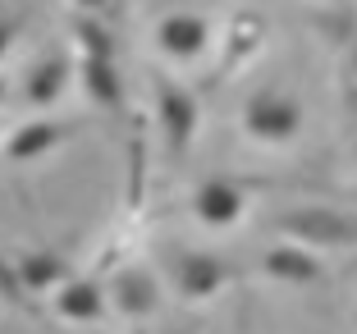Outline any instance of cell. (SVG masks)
<instances>
[{"label": "cell", "instance_id": "cell-1", "mask_svg": "<svg viewBox=\"0 0 357 334\" xmlns=\"http://www.w3.org/2000/svg\"><path fill=\"white\" fill-rule=\"evenodd\" d=\"M275 229L307 243V248H353L357 243V215L330 211V206H298V211H280L275 215Z\"/></svg>", "mask_w": 357, "mask_h": 334}, {"label": "cell", "instance_id": "cell-2", "mask_svg": "<svg viewBox=\"0 0 357 334\" xmlns=\"http://www.w3.org/2000/svg\"><path fill=\"white\" fill-rule=\"evenodd\" d=\"M243 128L257 137V142H289V137L303 133V105L294 96H284L280 87H266V92L248 96L243 105Z\"/></svg>", "mask_w": 357, "mask_h": 334}, {"label": "cell", "instance_id": "cell-3", "mask_svg": "<svg viewBox=\"0 0 357 334\" xmlns=\"http://www.w3.org/2000/svg\"><path fill=\"white\" fill-rule=\"evenodd\" d=\"M160 128H165V142L174 156H183L192 142V133H197V96L188 92V87H178V83H160Z\"/></svg>", "mask_w": 357, "mask_h": 334}, {"label": "cell", "instance_id": "cell-4", "mask_svg": "<svg viewBox=\"0 0 357 334\" xmlns=\"http://www.w3.org/2000/svg\"><path fill=\"white\" fill-rule=\"evenodd\" d=\"M156 42H160V51L174 55V60H192V55L206 51L211 28H206V19H202V14H192V10H174V14H165V19H160Z\"/></svg>", "mask_w": 357, "mask_h": 334}, {"label": "cell", "instance_id": "cell-5", "mask_svg": "<svg viewBox=\"0 0 357 334\" xmlns=\"http://www.w3.org/2000/svg\"><path fill=\"white\" fill-rule=\"evenodd\" d=\"M234 266L220 261L215 252H188V257H178V289L183 298H211V293H220L229 284Z\"/></svg>", "mask_w": 357, "mask_h": 334}, {"label": "cell", "instance_id": "cell-6", "mask_svg": "<svg viewBox=\"0 0 357 334\" xmlns=\"http://www.w3.org/2000/svg\"><path fill=\"white\" fill-rule=\"evenodd\" d=\"M192 211L202 215V225H215V229L234 225V220L243 215L238 183H229V179H206V183L197 188V197H192Z\"/></svg>", "mask_w": 357, "mask_h": 334}, {"label": "cell", "instance_id": "cell-7", "mask_svg": "<svg viewBox=\"0 0 357 334\" xmlns=\"http://www.w3.org/2000/svg\"><path fill=\"white\" fill-rule=\"evenodd\" d=\"M110 293H115V307H119L124 316H147V312H156V303H160L156 280H151L147 271H137V266H128V271H115V280H110Z\"/></svg>", "mask_w": 357, "mask_h": 334}, {"label": "cell", "instance_id": "cell-8", "mask_svg": "<svg viewBox=\"0 0 357 334\" xmlns=\"http://www.w3.org/2000/svg\"><path fill=\"white\" fill-rule=\"evenodd\" d=\"M78 78H83V92L92 96L96 105H110V110H115V105L124 101V78H119L115 60H96V55H83V69H78Z\"/></svg>", "mask_w": 357, "mask_h": 334}, {"label": "cell", "instance_id": "cell-9", "mask_svg": "<svg viewBox=\"0 0 357 334\" xmlns=\"http://www.w3.org/2000/svg\"><path fill=\"white\" fill-rule=\"evenodd\" d=\"M266 275L280 284H316L321 280V261L303 248H275L266 257Z\"/></svg>", "mask_w": 357, "mask_h": 334}, {"label": "cell", "instance_id": "cell-10", "mask_svg": "<svg viewBox=\"0 0 357 334\" xmlns=\"http://www.w3.org/2000/svg\"><path fill=\"white\" fill-rule=\"evenodd\" d=\"M55 142H60V124H46V119H37V124H19L10 133L5 156H10L14 165H23V160H37L42 151H51Z\"/></svg>", "mask_w": 357, "mask_h": 334}, {"label": "cell", "instance_id": "cell-11", "mask_svg": "<svg viewBox=\"0 0 357 334\" xmlns=\"http://www.w3.org/2000/svg\"><path fill=\"white\" fill-rule=\"evenodd\" d=\"M64 83H69V60H64V55H46V60L28 73V87H23V92H28L32 105H51L55 96L64 92Z\"/></svg>", "mask_w": 357, "mask_h": 334}, {"label": "cell", "instance_id": "cell-12", "mask_svg": "<svg viewBox=\"0 0 357 334\" xmlns=\"http://www.w3.org/2000/svg\"><path fill=\"white\" fill-rule=\"evenodd\" d=\"M55 312H60L64 321H96V316H101V289H96L92 280H69L60 289Z\"/></svg>", "mask_w": 357, "mask_h": 334}, {"label": "cell", "instance_id": "cell-13", "mask_svg": "<svg viewBox=\"0 0 357 334\" xmlns=\"http://www.w3.org/2000/svg\"><path fill=\"white\" fill-rule=\"evenodd\" d=\"M14 271H19V280L28 284L32 293H42V289H51V284H60L64 275V261L60 257H55V252H28V257H23L19 266H14Z\"/></svg>", "mask_w": 357, "mask_h": 334}, {"label": "cell", "instance_id": "cell-14", "mask_svg": "<svg viewBox=\"0 0 357 334\" xmlns=\"http://www.w3.org/2000/svg\"><path fill=\"white\" fill-rule=\"evenodd\" d=\"M74 42L83 55H96V60H115V32L105 28L101 19H74Z\"/></svg>", "mask_w": 357, "mask_h": 334}, {"label": "cell", "instance_id": "cell-15", "mask_svg": "<svg viewBox=\"0 0 357 334\" xmlns=\"http://www.w3.org/2000/svg\"><path fill=\"white\" fill-rule=\"evenodd\" d=\"M316 28L326 32L330 42H339V46H353V37H357V14H353V10H335V14H316Z\"/></svg>", "mask_w": 357, "mask_h": 334}, {"label": "cell", "instance_id": "cell-16", "mask_svg": "<svg viewBox=\"0 0 357 334\" xmlns=\"http://www.w3.org/2000/svg\"><path fill=\"white\" fill-rule=\"evenodd\" d=\"M257 42H261V23H257V14H238V23H234V55L252 51Z\"/></svg>", "mask_w": 357, "mask_h": 334}, {"label": "cell", "instance_id": "cell-17", "mask_svg": "<svg viewBox=\"0 0 357 334\" xmlns=\"http://www.w3.org/2000/svg\"><path fill=\"white\" fill-rule=\"evenodd\" d=\"M74 5H83L87 14H101V10H115L119 0H74Z\"/></svg>", "mask_w": 357, "mask_h": 334}, {"label": "cell", "instance_id": "cell-18", "mask_svg": "<svg viewBox=\"0 0 357 334\" xmlns=\"http://www.w3.org/2000/svg\"><path fill=\"white\" fill-rule=\"evenodd\" d=\"M348 69H353V78H357V37H353V46H348Z\"/></svg>", "mask_w": 357, "mask_h": 334}, {"label": "cell", "instance_id": "cell-19", "mask_svg": "<svg viewBox=\"0 0 357 334\" xmlns=\"http://www.w3.org/2000/svg\"><path fill=\"white\" fill-rule=\"evenodd\" d=\"M348 105H353V115H357V83H348Z\"/></svg>", "mask_w": 357, "mask_h": 334}, {"label": "cell", "instance_id": "cell-20", "mask_svg": "<svg viewBox=\"0 0 357 334\" xmlns=\"http://www.w3.org/2000/svg\"><path fill=\"white\" fill-rule=\"evenodd\" d=\"M353 271H357V266H353Z\"/></svg>", "mask_w": 357, "mask_h": 334}]
</instances>
